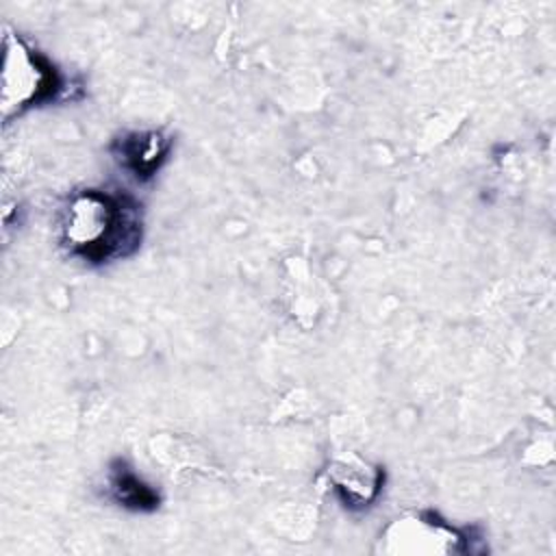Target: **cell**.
I'll use <instances>...</instances> for the list:
<instances>
[{
    "instance_id": "obj_3",
    "label": "cell",
    "mask_w": 556,
    "mask_h": 556,
    "mask_svg": "<svg viewBox=\"0 0 556 556\" xmlns=\"http://www.w3.org/2000/svg\"><path fill=\"white\" fill-rule=\"evenodd\" d=\"M172 148V139L161 130L126 132L113 143V154L117 163L128 169L137 180L152 178L165 163Z\"/></svg>"
},
{
    "instance_id": "obj_4",
    "label": "cell",
    "mask_w": 556,
    "mask_h": 556,
    "mask_svg": "<svg viewBox=\"0 0 556 556\" xmlns=\"http://www.w3.org/2000/svg\"><path fill=\"white\" fill-rule=\"evenodd\" d=\"M328 476L337 497L350 508H363L374 502L384 480V471L380 467H369L354 456L337 460L328 469Z\"/></svg>"
},
{
    "instance_id": "obj_1",
    "label": "cell",
    "mask_w": 556,
    "mask_h": 556,
    "mask_svg": "<svg viewBox=\"0 0 556 556\" xmlns=\"http://www.w3.org/2000/svg\"><path fill=\"white\" fill-rule=\"evenodd\" d=\"M143 237L141 204L109 189L74 193L61 213V241L72 256L100 265L130 256Z\"/></svg>"
},
{
    "instance_id": "obj_5",
    "label": "cell",
    "mask_w": 556,
    "mask_h": 556,
    "mask_svg": "<svg viewBox=\"0 0 556 556\" xmlns=\"http://www.w3.org/2000/svg\"><path fill=\"white\" fill-rule=\"evenodd\" d=\"M109 491L111 497L130 510H141L150 513L159 506V493L143 482L128 463L124 460H113L109 469Z\"/></svg>"
},
{
    "instance_id": "obj_2",
    "label": "cell",
    "mask_w": 556,
    "mask_h": 556,
    "mask_svg": "<svg viewBox=\"0 0 556 556\" xmlns=\"http://www.w3.org/2000/svg\"><path fill=\"white\" fill-rule=\"evenodd\" d=\"M2 117L11 119L33 106L50 102L61 91V74L54 63L20 35H4L2 59Z\"/></svg>"
}]
</instances>
